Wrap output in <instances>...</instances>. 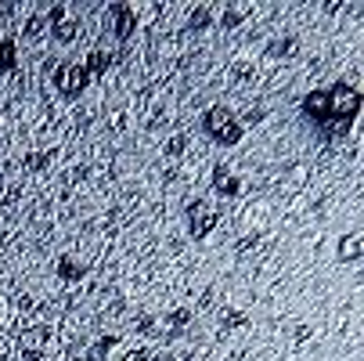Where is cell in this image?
<instances>
[{
    "instance_id": "obj_1",
    "label": "cell",
    "mask_w": 364,
    "mask_h": 361,
    "mask_svg": "<svg viewBox=\"0 0 364 361\" xmlns=\"http://www.w3.org/2000/svg\"><path fill=\"white\" fill-rule=\"evenodd\" d=\"M202 134L209 138V141H217V145H224V148H231V145H238L242 141V123H238V116H234L227 105H213V109L202 116Z\"/></svg>"
},
{
    "instance_id": "obj_2",
    "label": "cell",
    "mask_w": 364,
    "mask_h": 361,
    "mask_svg": "<svg viewBox=\"0 0 364 361\" xmlns=\"http://www.w3.org/2000/svg\"><path fill=\"white\" fill-rule=\"evenodd\" d=\"M361 112V91L350 83H332L328 87V119L335 123H354Z\"/></svg>"
},
{
    "instance_id": "obj_3",
    "label": "cell",
    "mask_w": 364,
    "mask_h": 361,
    "mask_svg": "<svg viewBox=\"0 0 364 361\" xmlns=\"http://www.w3.org/2000/svg\"><path fill=\"white\" fill-rule=\"evenodd\" d=\"M87 83H91V73L83 69V61H66V66H58V73H54V87L66 98H79L87 91Z\"/></svg>"
},
{
    "instance_id": "obj_4",
    "label": "cell",
    "mask_w": 364,
    "mask_h": 361,
    "mask_svg": "<svg viewBox=\"0 0 364 361\" xmlns=\"http://www.w3.org/2000/svg\"><path fill=\"white\" fill-rule=\"evenodd\" d=\"M220 214L213 209L206 199H195V202H188V235L191 239H206L213 228H217Z\"/></svg>"
},
{
    "instance_id": "obj_5",
    "label": "cell",
    "mask_w": 364,
    "mask_h": 361,
    "mask_svg": "<svg viewBox=\"0 0 364 361\" xmlns=\"http://www.w3.org/2000/svg\"><path fill=\"white\" fill-rule=\"evenodd\" d=\"M47 347H51V325H29L18 336V354H22V361H44Z\"/></svg>"
},
{
    "instance_id": "obj_6",
    "label": "cell",
    "mask_w": 364,
    "mask_h": 361,
    "mask_svg": "<svg viewBox=\"0 0 364 361\" xmlns=\"http://www.w3.org/2000/svg\"><path fill=\"white\" fill-rule=\"evenodd\" d=\"M47 29H51V36L58 40V44H73L76 33H79V22L66 15V4H54L51 18H47Z\"/></svg>"
},
{
    "instance_id": "obj_7",
    "label": "cell",
    "mask_w": 364,
    "mask_h": 361,
    "mask_svg": "<svg viewBox=\"0 0 364 361\" xmlns=\"http://www.w3.org/2000/svg\"><path fill=\"white\" fill-rule=\"evenodd\" d=\"M109 18H112L116 40H130V33L137 29V15H134L130 4H112V8H109Z\"/></svg>"
},
{
    "instance_id": "obj_8",
    "label": "cell",
    "mask_w": 364,
    "mask_h": 361,
    "mask_svg": "<svg viewBox=\"0 0 364 361\" xmlns=\"http://www.w3.org/2000/svg\"><path fill=\"white\" fill-rule=\"evenodd\" d=\"M299 109H303V116H307L310 123H321V126H325V123H328V91H310Z\"/></svg>"
},
{
    "instance_id": "obj_9",
    "label": "cell",
    "mask_w": 364,
    "mask_h": 361,
    "mask_svg": "<svg viewBox=\"0 0 364 361\" xmlns=\"http://www.w3.org/2000/svg\"><path fill=\"white\" fill-rule=\"evenodd\" d=\"M213 192H217V196H227V199H234V196L242 192V181L234 177L224 163H217V166H213Z\"/></svg>"
},
{
    "instance_id": "obj_10",
    "label": "cell",
    "mask_w": 364,
    "mask_h": 361,
    "mask_svg": "<svg viewBox=\"0 0 364 361\" xmlns=\"http://www.w3.org/2000/svg\"><path fill=\"white\" fill-rule=\"evenodd\" d=\"M54 271H58V279H66V282H79L83 274H87V264L76 260V257H69V253H61L58 264H54Z\"/></svg>"
},
{
    "instance_id": "obj_11",
    "label": "cell",
    "mask_w": 364,
    "mask_h": 361,
    "mask_svg": "<svg viewBox=\"0 0 364 361\" xmlns=\"http://www.w3.org/2000/svg\"><path fill=\"white\" fill-rule=\"evenodd\" d=\"M361 249H364L361 231H350V235L339 239V260H342V264H357V260H361Z\"/></svg>"
},
{
    "instance_id": "obj_12",
    "label": "cell",
    "mask_w": 364,
    "mask_h": 361,
    "mask_svg": "<svg viewBox=\"0 0 364 361\" xmlns=\"http://www.w3.org/2000/svg\"><path fill=\"white\" fill-rule=\"evenodd\" d=\"M83 69H87L91 76H109V69H112V54H109V51H91L87 61H83Z\"/></svg>"
},
{
    "instance_id": "obj_13",
    "label": "cell",
    "mask_w": 364,
    "mask_h": 361,
    "mask_svg": "<svg viewBox=\"0 0 364 361\" xmlns=\"http://www.w3.org/2000/svg\"><path fill=\"white\" fill-rule=\"evenodd\" d=\"M15 66H18V44L4 36L0 40V73H15Z\"/></svg>"
},
{
    "instance_id": "obj_14",
    "label": "cell",
    "mask_w": 364,
    "mask_h": 361,
    "mask_svg": "<svg viewBox=\"0 0 364 361\" xmlns=\"http://www.w3.org/2000/svg\"><path fill=\"white\" fill-rule=\"evenodd\" d=\"M191 322V311L188 307H177V311H169V336L166 339H177L181 336V329Z\"/></svg>"
},
{
    "instance_id": "obj_15",
    "label": "cell",
    "mask_w": 364,
    "mask_h": 361,
    "mask_svg": "<svg viewBox=\"0 0 364 361\" xmlns=\"http://www.w3.org/2000/svg\"><path fill=\"white\" fill-rule=\"evenodd\" d=\"M51 159H54V152H29L26 156V170H29V174H40V170L51 166Z\"/></svg>"
},
{
    "instance_id": "obj_16",
    "label": "cell",
    "mask_w": 364,
    "mask_h": 361,
    "mask_svg": "<svg viewBox=\"0 0 364 361\" xmlns=\"http://www.w3.org/2000/svg\"><path fill=\"white\" fill-rule=\"evenodd\" d=\"M206 26H209V8H195V11L188 15V33H199Z\"/></svg>"
},
{
    "instance_id": "obj_17",
    "label": "cell",
    "mask_w": 364,
    "mask_h": 361,
    "mask_svg": "<svg viewBox=\"0 0 364 361\" xmlns=\"http://www.w3.org/2000/svg\"><path fill=\"white\" fill-rule=\"evenodd\" d=\"M44 29H47V18H44V15H33L29 22H26V29H22V36H26V40H36Z\"/></svg>"
},
{
    "instance_id": "obj_18",
    "label": "cell",
    "mask_w": 364,
    "mask_h": 361,
    "mask_svg": "<svg viewBox=\"0 0 364 361\" xmlns=\"http://www.w3.org/2000/svg\"><path fill=\"white\" fill-rule=\"evenodd\" d=\"M245 322H249V318H245V311H238V307H234V311H227V314H224V322H220V325H224V332H231V329H242Z\"/></svg>"
},
{
    "instance_id": "obj_19",
    "label": "cell",
    "mask_w": 364,
    "mask_h": 361,
    "mask_svg": "<svg viewBox=\"0 0 364 361\" xmlns=\"http://www.w3.org/2000/svg\"><path fill=\"white\" fill-rule=\"evenodd\" d=\"M296 47H299V44H296V36H285V40H278V44L271 47V54H285V58H292Z\"/></svg>"
},
{
    "instance_id": "obj_20",
    "label": "cell",
    "mask_w": 364,
    "mask_h": 361,
    "mask_svg": "<svg viewBox=\"0 0 364 361\" xmlns=\"http://www.w3.org/2000/svg\"><path fill=\"white\" fill-rule=\"evenodd\" d=\"M184 148H188V134H174L166 141V156H181Z\"/></svg>"
},
{
    "instance_id": "obj_21",
    "label": "cell",
    "mask_w": 364,
    "mask_h": 361,
    "mask_svg": "<svg viewBox=\"0 0 364 361\" xmlns=\"http://www.w3.org/2000/svg\"><path fill=\"white\" fill-rule=\"evenodd\" d=\"M242 18H245V15H242L238 8H227V11H224V29H234V26H242Z\"/></svg>"
},
{
    "instance_id": "obj_22",
    "label": "cell",
    "mask_w": 364,
    "mask_h": 361,
    "mask_svg": "<svg viewBox=\"0 0 364 361\" xmlns=\"http://www.w3.org/2000/svg\"><path fill=\"white\" fill-rule=\"evenodd\" d=\"M116 344H119V336H101V339H98V347H94V354H98V358H101V354H109Z\"/></svg>"
},
{
    "instance_id": "obj_23",
    "label": "cell",
    "mask_w": 364,
    "mask_h": 361,
    "mask_svg": "<svg viewBox=\"0 0 364 361\" xmlns=\"http://www.w3.org/2000/svg\"><path fill=\"white\" fill-rule=\"evenodd\" d=\"M15 351V339H8V336H0V361H4L8 354Z\"/></svg>"
},
{
    "instance_id": "obj_24",
    "label": "cell",
    "mask_w": 364,
    "mask_h": 361,
    "mask_svg": "<svg viewBox=\"0 0 364 361\" xmlns=\"http://www.w3.org/2000/svg\"><path fill=\"white\" fill-rule=\"evenodd\" d=\"M123 361H152V354H148V351H130Z\"/></svg>"
},
{
    "instance_id": "obj_25",
    "label": "cell",
    "mask_w": 364,
    "mask_h": 361,
    "mask_svg": "<svg viewBox=\"0 0 364 361\" xmlns=\"http://www.w3.org/2000/svg\"><path fill=\"white\" fill-rule=\"evenodd\" d=\"M256 242H260V239H256V235H249V239H242V242H238V253H242V257H245V253H249V249H252Z\"/></svg>"
},
{
    "instance_id": "obj_26",
    "label": "cell",
    "mask_w": 364,
    "mask_h": 361,
    "mask_svg": "<svg viewBox=\"0 0 364 361\" xmlns=\"http://www.w3.org/2000/svg\"><path fill=\"white\" fill-rule=\"evenodd\" d=\"M181 361H195V358H191V354H188V358H181Z\"/></svg>"
},
{
    "instance_id": "obj_27",
    "label": "cell",
    "mask_w": 364,
    "mask_h": 361,
    "mask_svg": "<svg viewBox=\"0 0 364 361\" xmlns=\"http://www.w3.org/2000/svg\"><path fill=\"white\" fill-rule=\"evenodd\" d=\"M0 184H4V174H0Z\"/></svg>"
},
{
    "instance_id": "obj_28",
    "label": "cell",
    "mask_w": 364,
    "mask_h": 361,
    "mask_svg": "<svg viewBox=\"0 0 364 361\" xmlns=\"http://www.w3.org/2000/svg\"><path fill=\"white\" fill-rule=\"evenodd\" d=\"M76 361H79V358H76Z\"/></svg>"
}]
</instances>
